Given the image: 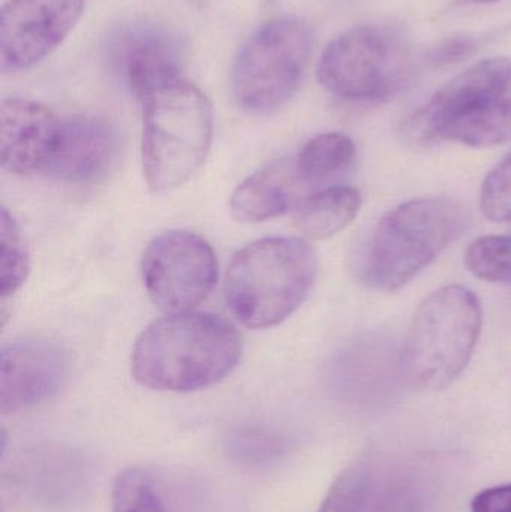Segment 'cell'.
I'll use <instances>...</instances> for the list:
<instances>
[{"label":"cell","instance_id":"obj_1","mask_svg":"<svg viewBox=\"0 0 511 512\" xmlns=\"http://www.w3.org/2000/svg\"><path fill=\"white\" fill-rule=\"evenodd\" d=\"M240 355L242 337L231 322L210 313L180 312L140 334L132 373L150 390L192 393L227 378Z\"/></svg>","mask_w":511,"mask_h":512},{"label":"cell","instance_id":"obj_2","mask_svg":"<svg viewBox=\"0 0 511 512\" xmlns=\"http://www.w3.org/2000/svg\"><path fill=\"white\" fill-rule=\"evenodd\" d=\"M468 225L465 207L446 197L417 198L395 207L369 239L362 279L378 291H398L458 242Z\"/></svg>","mask_w":511,"mask_h":512},{"label":"cell","instance_id":"obj_3","mask_svg":"<svg viewBox=\"0 0 511 512\" xmlns=\"http://www.w3.org/2000/svg\"><path fill=\"white\" fill-rule=\"evenodd\" d=\"M317 268V256L303 240H258L231 261L225 283L228 306L245 327H275L302 306Z\"/></svg>","mask_w":511,"mask_h":512},{"label":"cell","instance_id":"obj_4","mask_svg":"<svg viewBox=\"0 0 511 512\" xmlns=\"http://www.w3.org/2000/svg\"><path fill=\"white\" fill-rule=\"evenodd\" d=\"M141 104L144 177L155 194H167L185 185L206 161L212 104L185 78L153 90Z\"/></svg>","mask_w":511,"mask_h":512},{"label":"cell","instance_id":"obj_5","mask_svg":"<svg viewBox=\"0 0 511 512\" xmlns=\"http://www.w3.org/2000/svg\"><path fill=\"white\" fill-rule=\"evenodd\" d=\"M482 325V304L465 286H444L429 295L414 313L401 349L405 379L432 393L452 385L470 364Z\"/></svg>","mask_w":511,"mask_h":512},{"label":"cell","instance_id":"obj_6","mask_svg":"<svg viewBox=\"0 0 511 512\" xmlns=\"http://www.w3.org/2000/svg\"><path fill=\"white\" fill-rule=\"evenodd\" d=\"M311 27L294 17L275 18L255 30L234 60L231 87L240 108L272 114L293 99L311 60Z\"/></svg>","mask_w":511,"mask_h":512},{"label":"cell","instance_id":"obj_7","mask_svg":"<svg viewBox=\"0 0 511 512\" xmlns=\"http://www.w3.org/2000/svg\"><path fill=\"white\" fill-rule=\"evenodd\" d=\"M411 74V50L401 32L359 24L336 36L321 54L317 75L327 92L354 102L381 101Z\"/></svg>","mask_w":511,"mask_h":512},{"label":"cell","instance_id":"obj_8","mask_svg":"<svg viewBox=\"0 0 511 512\" xmlns=\"http://www.w3.org/2000/svg\"><path fill=\"white\" fill-rule=\"evenodd\" d=\"M141 271L156 306L168 312H188L212 292L218 280V261L203 237L168 231L147 246Z\"/></svg>","mask_w":511,"mask_h":512},{"label":"cell","instance_id":"obj_9","mask_svg":"<svg viewBox=\"0 0 511 512\" xmlns=\"http://www.w3.org/2000/svg\"><path fill=\"white\" fill-rule=\"evenodd\" d=\"M105 60L138 99L182 77L186 50L179 33L158 21L120 24L105 42Z\"/></svg>","mask_w":511,"mask_h":512},{"label":"cell","instance_id":"obj_10","mask_svg":"<svg viewBox=\"0 0 511 512\" xmlns=\"http://www.w3.org/2000/svg\"><path fill=\"white\" fill-rule=\"evenodd\" d=\"M84 0H8L0 17V66L5 72L33 68L77 26Z\"/></svg>","mask_w":511,"mask_h":512},{"label":"cell","instance_id":"obj_11","mask_svg":"<svg viewBox=\"0 0 511 512\" xmlns=\"http://www.w3.org/2000/svg\"><path fill=\"white\" fill-rule=\"evenodd\" d=\"M68 375V355L47 340H21L0 357V411L14 414L53 397Z\"/></svg>","mask_w":511,"mask_h":512},{"label":"cell","instance_id":"obj_12","mask_svg":"<svg viewBox=\"0 0 511 512\" xmlns=\"http://www.w3.org/2000/svg\"><path fill=\"white\" fill-rule=\"evenodd\" d=\"M117 155L119 134L108 120L66 117L60 120L53 153L42 173L66 183H95L113 170Z\"/></svg>","mask_w":511,"mask_h":512},{"label":"cell","instance_id":"obj_13","mask_svg":"<svg viewBox=\"0 0 511 512\" xmlns=\"http://www.w3.org/2000/svg\"><path fill=\"white\" fill-rule=\"evenodd\" d=\"M60 120L50 108L29 99H5L0 107V159L14 174L44 171Z\"/></svg>","mask_w":511,"mask_h":512},{"label":"cell","instance_id":"obj_14","mask_svg":"<svg viewBox=\"0 0 511 512\" xmlns=\"http://www.w3.org/2000/svg\"><path fill=\"white\" fill-rule=\"evenodd\" d=\"M302 188L293 158L278 159L240 183L231 197V213L246 224L278 218L299 206Z\"/></svg>","mask_w":511,"mask_h":512},{"label":"cell","instance_id":"obj_15","mask_svg":"<svg viewBox=\"0 0 511 512\" xmlns=\"http://www.w3.org/2000/svg\"><path fill=\"white\" fill-rule=\"evenodd\" d=\"M511 83V60L506 57L482 60L456 75L446 86L441 87L416 119L414 131L423 140H432L435 129L456 111L470 102L482 98L486 93L506 87Z\"/></svg>","mask_w":511,"mask_h":512},{"label":"cell","instance_id":"obj_16","mask_svg":"<svg viewBox=\"0 0 511 512\" xmlns=\"http://www.w3.org/2000/svg\"><path fill=\"white\" fill-rule=\"evenodd\" d=\"M453 141L468 147L511 143V83L486 93L444 120L432 140Z\"/></svg>","mask_w":511,"mask_h":512},{"label":"cell","instance_id":"obj_17","mask_svg":"<svg viewBox=\"0 0 511 512\" xmlns=\"http://www.w3.org/2000/svg\"><path fill=\"white\" fill-rule=\"evenodd\" d=\"M362 194L350 186L321 189L296 207L297 230L311 240H326L344 231L362 209Z\"/></svg>","mask_w":511,"mask_h":512},{"label":"cell","instance_id":"obj_18","mask_svg":"<svg viewBox=\"0 0 511 512\" xmlns=\"http://www.w3.org/2000/svg\"><path fill=\"white\" fill-rule=\"evenodd\" d=\"M338 372L342 381L366 388H384L402 372L401 351L383 337L359 340L339 357Z\"/></svg>","mask_w":511,"mask_h":512},{"label":"cell","instance_id":"obj_19","mask_svg":"<svg viewBox=\"0 0 511 512\" xmlns=\"http://www.w3.org/2000/svg\"><path fill=\"white\" fill-rule=\"evenodd\" d=\"M356 144L341 132L311 138L293 158L303 186L320 185L347 171L356 161Z\"/></svg>","mask_w":511,"mask_h":512},{"label":"cell","instance_id":"obj_20","mask_svg":"<svg viewBox=\"0 0 511 512\" xmlns=\"http://www.w3.org/2000/svg\"><path fill=\"white\" fill-rule=\"evenodd\" d=\"M113 512H171L158 481L146 469L120 472L111 490Z\"/></svg>","mask_w":511,"mask_h":512},{"label":"cell","instance_id":"obj_21","mask_svg":"<svg viewBox=\"0 0 511 512\" xmlns=\"http://www.w3.org/2000/svg\"><path fill=\"white\" fill-rule=\"evenodd\" d=\"M225 453L246 468H266L281 459L285 444L278 433L263 427L231 430L224 442Z\"/></svg>","mask_w":511,"mask_h":512},{"label":"cell","instance_id":"obj_22","mask_svg":"<svg viewBox=\"0 0 511 512\" xmlns=\"http://www.w3.org/2000/svg\"><path fill=\"white\" fill-rule=\"evenodd\" d=\"M465 265L479 279L511 285V237H480L468 246Z\"/></svg>","mask_w":511,"mask_h":512},{"label":"cell","instance_id":"obj_23","mask_svg":"<svg viewBox=\"0 0 511 512\" xmlns=\"http://www.w3.org/2000/svg\"><path fill=\"white\" fill-rule=\"evenodd\" d=\"M2 264H0V291L3 300L15 294L26 282L29 274V252L26 242L15 219L9 215L8 210L2 209Z\"/></svg>","mask_w":511,"mask_h":512},{"label":"cell","instance_id":"obj_24","mask_svg":"<svg viewBox=\"0 0 511 512\" xmlns=\"http://www.w3.org/2000/svg\"><path fill=\"white\" fill-rule=\"evenodd\" d=\"M372 484V469L357 460L338 475L318 512H360Z\"/></svg>","mask_w":511,"mask_h":512},{"label":"cell","instance_id":"obj_25","mask_svg":"<svg viewBox=\"0 0 511 512\" xmlns=\"http://www.w3.org/2000/svg\"><path fill=\"white\" fill-rule=\"evenodd\" d=\"M480 207L489 221L511 222V155L483 182Z\"/></svg>","mask_w":511,"mask_h":512},{"label":"cell","instance_id":"obj_26","mask_svg":"<svg viewBox=\"0 0 511 512\" xmlns=\"http://www.w3.org/2000/svg\"><path fill=\"white\" fill-rule=\"evenodd\" d=\"M471 512H511V484L480 492L471 502Z\"/></svg>","mask_w":511,"mask_h":512},{"label":"cell","instance_id":"obj_27","mask_svg":"<svg viewBox=\"0 0 511 512\" xmlns=\"http://www.w3.org/2000/svg\"><path fill=\"white\" fill-rule=\"evenodd\" d=\"M471 48H473V42L468 41V39H453V41L441 45L440 51H438L435 59L440 60V62L441 60H443V62L456 60L458 57L465 56Z\"/></svg>","mask_w":511,"mask_h":512},{"label":"cell","instance_id":"obj_28","mask_svg":"<svg viewBox=\"0 0 511 512\" xmlns=\"http://www.w3.org/2000/svg\"><path fill=\"white\" fill-rule=\"evenodd\" d=\"M474 2H477V3H494V2H498V0H474Z\"/></svg>","mask_w":511,"mask_h":512}]
</instances>
